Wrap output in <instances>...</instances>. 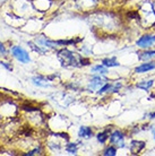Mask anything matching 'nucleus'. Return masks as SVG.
I'll use <instances>...</instances> for the list:
<instances>
[{"label": "nucleus", "mask_w": 155, "mask_h": 156, "mask_svg": "<svg viewBox=\"0 0 155 156\" xmlns=\"http://www.w3.org/2000/svg\"><path fill=\"white\" fill-rule=\"evenodd\" d=\"M66 151L68 153H70V154H76V152H77V146H76V144H68L66 146Z\"/></svg>", "instance_id": "obj_15"}, {"label": "nucleus", "mask_w": 155, "mask_h": 156, "mask_svg": "<svg viewBox=\"0 0 155 156\" xmlns=\"http://www.w3.org/2000/svg\"><path fill=\"white\" fill-rule=\"evenodd\" d=\"M124 135L121 131H114L110 136V141L112 144L120 146V147H124Z\"/></svg>", "instance_id": "obj_4"}, {"label": "nucleus", "mask_w": 155, "mask_h": 156, "mask_svg": "<svg viewBox=\"0 0 155 156\" xmlns=\"http://www.w3.org/2000/svg\"><path fill=\"white\" fill-rule=\"evenodd\" d=\"M103 155H104V156H114V155H117V149L114 148L113 146H111V147H108V148L104 151Z\"/></svg>", "instance_id": "obj_13"}, {"label": "nucleus", "mask_w": 155, "mask_h": 156, "mask_svg": "<svg viewBox=\"0 0 155 156\" xmlns=\"http://www.w3.org/2000/svg\"><path fill=\"white\" fill-rule=\"evenodd\" d=\"M113 88V86L112 85H110V84H104V85L101 87V90H99L97 93L99 94H102V93H105V92H108L109 90H112Z\"/></svg>", "instance_id": "obj_17"}, {"label": "nucleus", "mask_w": 155, "mask_h": 156, "mask_svg": "<svg viewBox=\"0 0 155 156\" xmlns=\"http://www.w3.org/2000/svg\"><path fill=\"white\" fill-rule=\"evenodd\" d=\"M154 139H155V133H154Z\"/></svg>", "instance_id": "obj_21"}, {"label": "nucleus", "mask_w": 155, "mask_h": 156, "mask_svg": "<svg viewBox=\"0 0 155 156\" xmlns=\"http://www.w3.org/2000/svg\"><path fill=\"white\" fill-rule=\"evenodd\" d=\"M92 129L89 128V127H81V129H79V133H78V135H79V137H83V138H89V137L92 136Z\"/></svg>", "instance_id": "obj_8"}, {"label": "nucleus", "mask_w": 155, "mask_h": 156, "mask_svg": "<svg viewBox=\"0 0 155 156\" xmlns=\"http://www.w3.org/2000/svg\"><path fill=\"white\" fill-rule=\"evenodd\" d=\"M152 69H155V62H145L143 65H140L139 67H137L135 71L138 74H142V73H146V71H150Z\"/></svg>", "instance_id": "obj_6"}, {"label": "nucleus", "mask_w": 155, "mask_h": 156, "mask_svg": "<svg viewBox=\"0 0 155 156\" xmlns=\"http://www.w3.org/2000/svg\"><path fill=\"white\" fill-rule=\"evenodd\" d=\"M145 147V143L144 141H137V140H132V147H130V151H132V154H138V153L142 151V149Z\"/></svg>", "instance_id": "obj_7"}, {"label": "nucleus", "mask_w": 155, "mask_h": 156, "mask_svg": "<svg viewBox=\"0 0 155 156\" xmlns=\"http://www.w3.org/2000/svg\"><path fill=\"white\" fill-rule=\"evenodd\" d=\"M150 115H151L152 119H154V118H155V113H151V114H150Z\"/></svg>", "instance_id": "obj_20"}, {"label": "nucleus", "mask_w": 155, "mask_h": 156, "mask_svg": "<svg viewBox=\"0 0 155 156\" xmlns=\"http://www.w3.org/2000/svg\"><path fill=\"white\" fill-rule=\"evenodd\" d=\"M12 52H13V55H14V57H15L17 60H20V62L27 63V62H30V60H31L28 53L20 47H14L12 49Z\"/></svg>", "instance_id": "obj_2"}, {"label": "nucleus", "mask_w": 155, "mask_h": 156, "mask_svg": "<svg viewBox=\"0 0 155 156\" xmlns=\"http://www.w3.org/2000/svg\"><path fill=\"white\" fill-rule=\"evenodd\" d=\"M59 59L61 61V65L65 67H77L81 66V63H78V59L76 55L68 50H61L59 52Z\"/></svg>", "instance_id": "obj_1"}, {"label": "nucleus", "mask_w": 155, "mask_h": 156, "mask_svg": "<svg viewBox=\"0 0 155 156\" xmlns=\"http://www.w3.org/2000/svg\"><path fill=\"white\" fill-rule=\"evenodd\" d=\"M153 57H155V50L144 51V52H140L139 53V59H142V60H147V59L153 58Z\"/></svg>", "instance_id": "obj_11"}, {"label": "nucleus", "mask_w": 155, "mask_h": 156, "mask_svg": "<svg viewBox=\"0 0 155 156\" xmlns=\"http://www.w3.org/2000/svg\"><path fill=\"white\" fill-rule=\"evenodd\" d=\"M108 138H109V136H108V133H97V140L100 141L101 144H104Z\"/></svg>", "instance_id": "obj_14"}, {"label": "nucleus", "mask_w": 155, "mask_h": 156, "mask_svg": "<svg viewBox=\"0 0 155 156\" xmlns=\"http://www.w3.org/2000/svg\"><path fill=\"white\" fill-rule=\"evenodd\" d=\"M155 42V35H150V34H146V35H143L138 41H137V47L143 48V49H146V48H150L153 45V43Z\"/></svg>", "instance_id": "obj_3"}, {"label": "nucleus", "mask_w": 155, "mask_h": 156, "mask_svg": "<svg viewBox=\"0 0 155 156\" xmlns=\"http://www.w3.org/2000/svg\"><path fill=\"white\" fill-rule=\"evenodd\" d=\"M92 71H93V73H100V74H102V75L108 74V69L104 67V65H103V66H101V65L94 66L93 68H92Z\"/></svg>", "instance_id": "obj_12"}, {"label": "nucleus", "mask_w": 155, "mask_h": 156, "mask_svg": "<svg viewBox=\"0 0 155 156\" xmlns=\"http://www.w3.org/2000/svg\"><path fill=\"white\" fill-rule=\"evenodd\" d=\"M153 84H154L153 80H145V82L138 83V84L136 85V87H137V88H140V90H147L153 86Z\"/></svg>", "instance_id": "obj_9"}, {"label": "nucleus", "mask_w": 155, "mask_h": 156, "mask_svg": "<svg viewBox=\"0 0 155 156\" xmlns=\"http://www.w3.org/2000/svg\"><path fill=\"white\" fill-rule=\"evenodd\" d=\"M6 53V49H5L4 44L0 42V55H5Z\"/></svg>", "instance_id": "obj_18"}, {"label": "nucleus", "mask_w": 155, "mask_h": 156, "mask_svg": "<svg viewBox=\"0 0 155 156\" xmlns=\"http://www.w3.org/2000/svg\"><path fill=\"white\" fill-rule=\"evenodd\" d=\"M102 63H103L105 67H118V66H120V63L118 62L114 58L104 59V60H102Z\"/></svg>", "instance_id": "obj_10"}, {"label": "nucleus", "mask_w": 155, "mask_h": 156, "mask_svg": "<svg viewBox=\"0 0 155 156\" xmlns=\"http://www.w3.org/2000/svg\"><path fill=\"white\" fill-rule=\"evenodd\" d=\"M105 84V80L103 79L102 77L100 76H95L91 79V82H89V88H92V90H96L99 87H102V86Z\"/></svg>", "instance_id": "obj_5"}, {"label": "nucleus", "mask_w": 155, "mask_h": 156, "mask_svg": "<svg viewBox=\"0 0 155 156\" xmlns=\"http://www.w3.org/2000/svg\"><path fill=\"white\" fill-rule=\"evenodd\" d=\"M45 78H42V77H36L33 79V83H34L35 85H38V86H48V83L47 82H43L42 80H44Z\"/></svg>", "instance_id": "obj_16"}, {"label": "nucleus", "mask_w": 155, "mask_h": 156, "mask_svg": "<svg viewBox=\"0 0 155 156\" xmlns=\"http://www.w3.org/2000/svg\"><path fill=\"white\" fill-rule=\"evenodd\" d=\"M36 152H40V148L34 149V151H32V152H30L28 154H26V155H34V154H36Z\"/></svg>", "instance_id": "obj_19"}]
</instances>
